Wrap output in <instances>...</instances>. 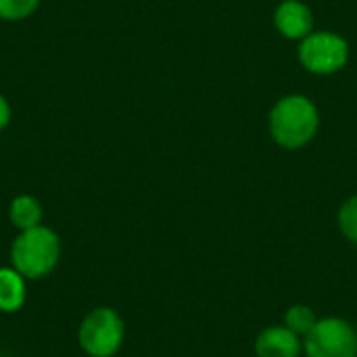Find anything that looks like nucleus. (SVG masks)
<instances>
[{
    "instance_id": "obj_1",
    "label": "nucleus",
    "mask_w": 357,
    "mask_h": 357,
    "mask_svg": "<svg viewBox=\"0 0 357 357\" xmlns=\"http://www.w3.org/2000/svg\"><path fill=\"white\" fill-rule=\"evenodd\" d=\"M61 259V238L48 226L21 230L10 247V264L25 280L48 276Z\"/></svg>"
},
{
    "instance_id": "obj_2",
    "label": "nucleus",
    "mask_w": 357,
    "mask_h": 357,
    "mask_svg": "<svg viewBox=\"0 0 357 357\" xmlns=\"http://www.w3.org/2000/svg\"><path fill=\"white\" fill-rule=\"evenodd\" d=\"M318 130V111L305 96L293 94L278 100L270 115V132L284 149L305 146Z\"/></svg>"
},
{
    "instance_id": "obj_3",
    "label": "nucleus",
    "mask_w": 357,
    "mask_h": 357,
    "mask_svg": "<svg viewBox=\"0 0 357 357\" xmlns=\"http://www.w3.org/2000/svg\"><path fill=\"white\" fill-rule=\"evenodd\" d=\"M126 326L113 307H94L79 324L77 341L90 357H113L123 345Z\"/></svg>"
},
{
    "instance_id": "obj_4",
    "label": "nucleus",
    "mask_w": 357,
    "mask_h": 357,
    "mask_svg": "<svg viewBox=\"0 0 357 357\" xmlns=\"http://www.w3.org/2000/svg\"><path fill=\"white\" fill-rule=\"evenodd\" d=\"M307 357H357L356 328L341 318L318 320L303 341Z\"/></svg>"
},
{
    "instance_id": "obj_5",
    "label": "nucleus",
    "mask_w": 357,
    "mask_h": 357,
    "mask_svg": "<svg viewBox=\"0 0 357 357\" xmlns=\"http://www.w3.org/2000/svg\"><path fill=\"white\" fill-rule=\"evenodd\" d=\"M349 56L347 42L341 36H335L331 31L310 33L303 38L299 48V59L307 71L314 73H335L339 71Z\"/></svg>"
},
{
    "instance_id": "obj_6",
    "label": "nucleus",
    "mask_w": 357,
    "mask_h": 357,
    "mask_svg": "<svg viewBox=\"0 0 357 357\" xmlns=\"http://www.w3.org/2000/svg\"><path fill=\"white\" fill-rule=\"evenodd\" d=\"M303 343L287 326H270L255 341L257 357H299Z\"/></svg>"
},
{
    "instance_id": "obj_7",
    "label": "nucleus",
    "mask_w": 357,
    "mask_h": 357,
    "mask_svg": "<svg viewBox=\"0 0 357 357\" xmlns=\"http://www.w3.org/2000/svg\"><path fill=\"white\" fill-rule=\"evenodd\" d=\"M274 21H276V27L280 29V33L291 40L307 38L312 33V25H314L312 10L297 0H284L276 10Z\"/></svg>"
},
{
    "instance_id": "obj_8",
    "label": "nucleus",
    "mask_w": 357,
    "mask_h": 357,
    "mask_svg": "<svg viewBox=\"0 0 357 357\" xmlns=\"http://www.w3.org/2000/svg\"><path fill=\"white\" fill-rule=\"evenodd\" d=\"M27 297L25 278L10 266L0 268V312L15 314L23 307Z\"/></svg>"
},
{
    "instance_id": "obj_9",
    "label": "nucleus",
    "mask_w": 357,
    "mask_h": 357,
    "mask_svg": "<svg viewBox=\"0 0 357 357\" xmlns=\"http://www.w3.org/2000/svg\"><path fill=\"white\" fill-rule=\"evenodd\" d=\"M8 220L21 232L42 224V205L31 195H19L8 205Z\"/></svg>"
},
{
    "instance_id": "obj_10",
    "label": "nucleus",
    "mask_w": 357,
    "mask_h": 357,
    "mask_svg": "<svg viewBox=\"0 0 357 357\" xmlns=\"http://www.w3.org/2000/svg\"><path fill=\"white\" fill-rule=\"evenodd\" d=\"M318 318L312 307L307 305H293L284 314V326L291 328L299 337H307V333L316 326Z\"/></svg>"
},
{
    "instance_id": "obj_11",
    "label": "nucleus",
    "mask_w": 357,
    "mask_h": 357,
    "mask_svg": "<svg viewBox=\"0 0 357 357\" xmlns=\"http://www.w3.org/2000/svg\"><path fill=\"white\" fill-rule=\"evenodd\" d=\"M40 0H0V19L4 21H21L31 17L38 8Z\"/></svg>"
},
{
    "instance_id": "obj_12",
    "label": "nucleus",
    "mask_w": 357,
    "mask_h": 357,
    "mask_svg": "<svg viewBox=\"0 0 357 357\" xmlns=\"http://www.w3.org/2000/svg\"><path fill=\"white\" fill-rule=\"evenodd\" d=\"M339 226L343 234L357 243V197H351L345 201V205L339 211Z\"/></svg>"
},
{
    "instance_id": "obj_13",
    "label": "nucleus",
    "mask_w": 357,
    "mask_h": 357,
    "mask_svg": "<svg viewBox=\"0 0 357 357\" xmlns=\"http://www.w3.org/2000/svg\"><path fill=\"white\" fill-rule=\"evenodd\" d=\"M10 121V105L8 100L0 94V130H4Z\"/></svg>"
}]
</instances>
